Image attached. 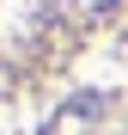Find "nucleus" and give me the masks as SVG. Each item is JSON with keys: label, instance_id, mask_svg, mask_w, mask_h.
Here are the masks:
<instances>
[]
</instances>
